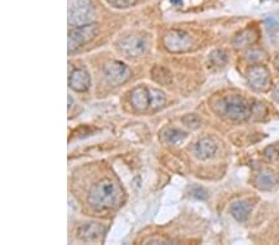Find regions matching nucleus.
<instances>
[{"label":"nucleus","mask_w":279,"mask_h":245,"mask_svg":"<svg viewBox=\"0 0 279 245\" xmlns=\"http://www.w3.org/2000/svg\"><path fill=\"white\" fill-rule=\"evenodd\" d=\"M257 39L258 34L255 29H246L234 36V39L232 40V45L234 46V48H245L255 44Z\"/></svg>","instance_id":"obj_15"},{"label":"nucleus","mask_w":279,"mask_h":245,"mask_svg":"<svg viewBox=\"0 0 279 245\" xmlns=\"http://www.w3.org/2000/svg\"><path fill=\"white\" fill-rule=\"evenodd\" d=\"M210 60H211V62H212L213 66L223 67L227 64L229 57H227V53L223 50H215L211 52Z\"/></svg>","instance_id":"obj_20"},{"label":"nucleus","mask_w":279,"mask_h":245,"mask_svg":"<svg viewBox=\"0 0 279 245\" xmlns=\"http://www.w3.org/2000/svg\"><path fill=\"white\" fill-rule=\"evenodd\" d=\"M132 106L138 111H146L150 109V89L138 87L132 92Z\"/></svg>","instance_id":"obj_10"},{"label":"nucleus","mask_w":279,"mask_h":245,"mask_svg":"<svg viewBox=\"0 0 279 245\" xmlns=\"http://www.w3.org/2000/svg\"><path fill=\"white\" fill-rule=\"evenodd\" d=\"M104 78L111 86H120L130 78V69L120 61H111L104 66Z\"/></svg>","instance_id":"obj_5"},{"label":"nucleus","mask_w":279,"mask_h":245,"mask_svg":"<svg viewBox=\"0 0 279 245\" xmlns=\"http://www.w3.org/2000/svg\"><path fill=\"white\" fill-rule=\"evenodd\" d=\"M256 183H257V187L259 190L271 191L278 183V177H277L276 172H273L272 170H263L258 174Z\"/></svg>","instance_id":"obj_14"},{"label":"nucleus","mask_w":279,"mask_h":245,"mask_svg":"<svg viewBox=\"0 0 279 245\" xmlns=\"http://www.w3.org/2000/svg\"><path fill=\"white\" fill-rule=\"evenodd\" d=\"M216 151H217L216 142L209 137L199 140L194 146V155L199 160H209L215 155Z\"/></svg>","instance_id":"obj_12"},{"label":"nucleus","mask_w":279,"mask_h":245,"mask_svg":"<svg viewBox=\"0 0 279 245\" xmlns=\"http://www.w3.org/2000/svg\"><path fill=\"white\" fill-rule=\"evenodd\" d=\"M274 66H276V68L279 71V55H277V57L274 58Z\"/></svg>","instance_id":"obj_28"},{"label":"nucleus","mask_w":279,"mask_h":245,"mask_svg":"<svg viewBox=\"0 0 279 245\" xmlns=\"http://www.w3.org/2000/svg\"><path fill=\"white\" fill-rule=\"evenodd\" d=\"M150 89V109L149 111H158L165 104V94L159 89L149 88Z\"/></svg>","instance_id":"obj_19"},{"label":"nucleus","mask_w":279,"mask_h":245,"mask_svg":"<svg viewBox=\"0 0 279 245\" xmlns=\"http://www.w3.org/2000/svg\"><path fill=\"white\" fill-rule=\"evenodd\" d=\"M253 204L250 202V200H237V202H233L231 204V211L232 217L236 219L239 223H243L248 219L250 217L251 212H252Z\"/></svg>","instance_id":"obj_13"},{"label":"nucleus","mask_w":279,"mask_h":245,"mask_svg":"<svg viewBox=\"0 0 279 245\" xmlns=\"http://www.w3.org/2000/svg\"><path fill=\"white\" fill-rule=\"evenodd\" d=\"M218 111L230 120L243 121L251 116V104L239 95H226L218 103Z\"/></svg>","instance_id":"obj_2"},{"label":"nucleus","mask_w":279,"mask_h":245,"mask_svg":"<svg viewBox=\"0 0 279 245\" xmlns=\"http://www.w3.org/2000/svg\"><path fill=\"white\" fill-rule=\"evenodd\" d=\"M183 123L190 129H197L200 127V118L196 114H187L183 118Z\"/></svg>","instance_id":"obj_22"},{"label":"nucleus","mask_w":279,"mask_h":245,"mask_svg":"<svg viewBox=\"0 0 279 245\" xmlns=\"http://www.w3.org/2000/svg\"><path fill=\"white\" fill-rule=\"evenodd\" d=\"M246 58H247L250 62H257V61H260L262 58H264V52L259 50H251L246 53Z\"/></svg>","instance_id":"obj_24"},{"label":"nucleus","mask_w":279,"mask_h":245,"mask_svg":"<svg viewBox=\"0 0 279 245\" xmlns=\"http://www.w3.org/2000/svg\"><path fill=\"white\" fill-rule=\"evenodd\" d=\"M94 18V6L90 0H69L67 19L72 26L90 24Z\"/></svg>","instance_id":"obj_3"},{"label":"nucleus","mask_w":279,"mask_h":245,"mask_svg":"<svg viewBox=\"0 0 279 245\" xmlns=\"http://www.w3.org/2000/svg\"><path fill=\"white\" fill-rule=\"evenodd\" d=\"M247 81L248 85L253 88V89L258 90V92H266L271 87V76H269V71L267 67L260 66H253L248 69L247 72Z\"/></svg>","instance_id":"obj_7"},{"label":"nucleus","mask_w":279,"mask_h":245,"mask_svg":"<svg viewBox=\"0 0 279 245\" xmlns=\"http://www.w3.org/2000/svg\"><path fill=\"white\" fill-rule=\"evenodd\" d=\"M145 40L138 35H130L119 41L120 52L127 57H138L145 51Z\"/></svg>","instance_id":"obj_8"},{"label":"nucleus","mask_w":279,"mask_h":245,"mask_svg":"<svg viewBox=\"0 0 279 245\" xmlns=\"http://www.w3.org/2000/svg\"><path fill=\"white\" fill-rule=\"evenodd\" d=\"M272 98L279 103V82L276 86H274L273 90H272Z\"/></svg>","instance_id":"obj_27"},{"label":"nucleus","mask_w":279,"mask_h":245,"mask_svg":"<svg viewBox=\"0 0 279 245\" xmlns=\"http://www.w3.org/2000/svg\"><path fill=\"white\" fill-rule=\"evenodd\" d=\"M191 193L194 197L197 198V200H206V198H208V192H206V190H204V188L200 187V186H195V187L192 188Z\"/></svg>","instance_id":"obj_26"},{"label":"nucleus","mask_w":279,"mask_h":245,"mask_svg":"<svg viewBox=\"0 0 279 245\" xmlns=\"http://www.w3.org/2000/svg\"><path fill=\"white\" fill-rule=\"evenodd\" d=\"M117 202V188L111 179H101L93 186L88 195V204L97 211H104Z\"/></svg>","instance_id":"obj_1"},{"label":"nucleus","mask_w":279,"mask_h":245,"mask_svg":"<svg viewBox=\"0 0 279 245\" xmlns=\"http://www.w3.org/2000/svg\"><path fill=\"white\" fill-rule=\"evenodd\" d=\"M69 83L76 92H86L91 87V77L85 69H74L70 76Z\"/></svg>","instance_id":"obj_11"},{"label":"nucleus","mask_w":279,"mask_h":245,"mask_svg":"<svg viewBox=\"0 0 279 245\" xmlns=\"http://www.w3.org/2000/svg\"><path fill=\"white\" fill-rule=\"evenodd\" d=\"M266 114L267 108L263 103H260V102H253V104H251V116H252L255 120L263 119Z\"/></svg>","instance_id":"obj_21"},{"label":"nucleus","mask_w":279,"mask_h":245,"mask_svg":"<svg viewBox=\"0 0 279 245\" xmlns=\"http://www.w3.org/2000/svg\"><path fill=\"white\" fill-rule=\"evenodd\" d=\"M106 232V227L101 223H87L77 229V238L85 242H96L101 239Z\"/></svg>","instance_id":"obj_9"},{"label":"nucleus","mask_w":279,"mask_h":245,"mask_svg":"<svg viewBox=\"0 0 279 245\" xmlns=\"http://www.w3.org/2000/svg\"><path fill=\"white\" fill-rule=\"evenodd\" d=\"M98 32L99 27L94 22L81 25V26H76L74 29H72L69 32V53L76 52L83 45L92 41L98 35Z\"/></svg>","instance_id":"obj_4"},{"label":"nucleus","mask_w":279,"mask_h":245,"mask_svg":"<svg viewBox=\"0 0 279 245\" xmlns=\"http://www.w3.org/2000/svg\"><path fill=\"white\" fill-rule=\"evenodd\" d=\"M108 3L112 6L118 9H127L133 6L137 3V0H108Z\"/></svg>","instance_id":"obj_23"},{"label":"nucleus","mask_w":279,"mask_h":245,"mask_svg":"<svg viewBox=\"0 0 279 245\" xmlns=\"http://www.w3.org/2000/svg\"><path fill=\"white\" fill-rule=\"evenodd\" d=\"M263 155L268 161H273L274 158L278 156V149H277L276 146H268V148L264 150Z\"/></svg>","instance_id":"obj_25"},{"label":"nucleus","mask_w":279,"mask_h":245,"mask_svg":"<svg viewBox=\"0 0 279 245\" xmlns=\"http://www.w3.org/2000/svg\"><path fill=\"white\" fill-rule=\"evenodd\" d=\"M191 37L180 30H173L164 36V46L170 52H184L191 47Z\"/></svg>","instance_id":"obj_6"},{"label":"nucleus","mask_w":279,"mask_h":245,"mask_svg":"<svg viewBox=\"0 0 279 245\" xmlns=\"http://www.w3.org/2000/svg\"><path fill=\"white\" fill-rule=\"evenodd\" d=\"M264 26H266L267 35H268V39L272 44L277 45L279 44V20L277 18H268L266 19V22H264Z\"/></svg>","instance_id":"obj_16"},{"label":"nucleus","mask_w":279,"mask_h":245,"mask_svg":"<svg viewBox=\"0 0 279 245\" xmlns=\"http://www.w3.org/2000/svg\"><path fill=\"white\" fill-rule=\"evenodd\" d=\"M163 140H164L166 144H178V142L183 141L186 137V134L181 130L175 129V128H169V129H165L162 134Z\"/></svg>","instance_id":"obj_17"},{"label":"nucleus","mask_w":279,"mask_h":245,"mask_svg":"<svg viewBox=\"0 0 279 245\" xmlns=\"http://www.w3.org/2000/svg\"><path fill=\"white\" fill-rule=\"evenodd\" d=\"M73 103V102H72ZM69 109H71V97L69 95Z\"/></svg>","instance_id":"obj_29"},{"label":"nucleus","mask_w":279,"mask_h":245,"mask_svg":"<svg viewBox=\"0 0 279 245\" xmlns=\"http://www.w3.org/2000/svg\"><path fill=\"white\" fill-rule=\"evenodd\" d=\"M152 77L155 82L160 83V85H169L171 82V73L167 71L166 68L162 66H157L153 68Z\"/></svg>","instance_id":"obj_18"}]
</instances>
